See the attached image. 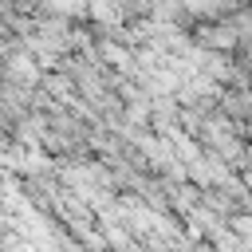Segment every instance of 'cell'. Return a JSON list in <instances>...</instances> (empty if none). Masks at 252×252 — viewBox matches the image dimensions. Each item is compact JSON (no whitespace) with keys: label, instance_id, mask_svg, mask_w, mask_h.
I'll use <instances>...</instances> for the list:
<instances>
[{"label":"cell","instance_id":"cell-1","mask_svg":"<svg viewBox=\"0 0 252 252\" xmlns=\"http://www.w3.org/2000/svg\"><path fill=\"white\" fill-rule=\"evenodd\" d=\"M193 43H197V51L220 55V51H232L240 43V32H236L232 20H213V24H197L193 28Z\"/></svg>","mask_w":252,"mask_h":252}]
</instances>
